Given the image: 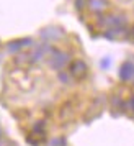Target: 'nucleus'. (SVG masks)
Returning <instances> with one entry per match:
<instances>
[{
	"label": "nucleus",
	"instance_id": "obj_4",
	"mask_svg": "<svg viewBox=\"0 0 134 146\" xmlns=\"http://www.w3.org/2000/svg\"><path fill=\"white\" fill-rule=\"evenodd\" d=\"M124 107H127V110H131V112L134 113V95H133L129 100H127L126 104H124Z\"/></svg>",
	"mask_w": 134,
	"mask_h": 146
},
{
	"label": "nucleus",
	"instance_id": "obj_2",
	"mask_svg": "<svg viewBox=\"0 0 134 146\" xmlns=\"http://www.w3.org/2000/svg\"><path fill=\"white\" fill-rule=\"evenodd\" d=\"M120 76H121V79H123V80H129L134 76V64L131 62V61H127V62L123 64Z\"/></svg>",
	"mask_w": 134,
	"mask_h": 146
},
{
	"label": "nucleus",
	"instance_id": "obj_3",
	"mask_svg": "<svg viewBox=\"0 0 134 146\" xmlns=\"http://www.w3.org/2000/svg\"><path fill=\"white\" fill-rule=\"evenodd\" d=\"M66 62H67L66 54H57V56H54V61H51V66L56 67V69H59V67H62Z\"/></svg>",
	"mask_w": 134,
	"mask_h": 146
},
{
	"label": "nucleus",
	"instance_id": "obj_1",
	"mask_svg": "<svg viewBox=\"0 0 134 146\" xmlns=\"http://www.w3.org/2000/svg\"><path fill=\"white\" fill-rule=\"evenodd\" d=\"M70 74L74 76L75 79L85 77V76H87V66H85V62H82V61H74V64L70 66Z\"/></svg>",
	"mask_w": 134,
	"mask_h": 146
}]
</instances>
